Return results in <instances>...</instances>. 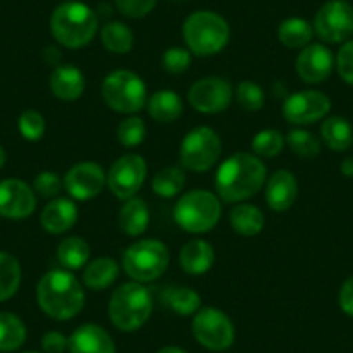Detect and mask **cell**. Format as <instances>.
Listing matches in <instances>:
<instances>
[{
    "instance_id": "cell-1",
    "label": "cell",
    "mask_w": 353,
    "mask_h": 353,
    "mask_svg": "<svg viewBox=\"0 0 353 353\" xmlns=\"http://www.w3.org/2000/svg\"><path fill=\"white\" fill-rule=\"evenodd\" d=\"M267 182V166L251 152H236L220 163L215 173V191L222 201L243 203L258 194Z\"/></svg>"
},
{
    "instance_id": "cell-2",
    "label": "cell",
    "mask_w": 353,
    "mask_h": 353,
    "mask_svg": "<svg viewBox=\"0 0 353 353\" xmlns=\"http://www.w3.org/2000/svg\"><path fill=\"white\" fill-rule=\"evenodd\" d=\"M37 303L47 317L71 321L83 310V284L70 270H49L37 284Z\"/></svg>"
},
{
    "instance_id": "cell-3",
    "label": "cell",
    "mask_w": 353,
    "mask_h": 353,
    "mask_svg": "<svg viewBox=\"0 0 353 353\" xmlns=\"http://www.w3.org/2000/svg\"><path fill=\"white\" fill-rule=\"evenodd\" d=\"M50 33L66 49L88 46L99 30V16L90 6L80 0H66L50 14Z\"/></svg>"
},
{
    "instance_id": "cell-4",
    "label": "cell",
    "mask_w": 353,
    "mask_h": 353,
    "mask_svg": "<svg viewBox=\"0 0 353 353\" xmlns=\"http://www.w3.org/2000/svg\"><path fill=\"white\" fill-rule=\"evenodd\" d=\"M182 37L189 52L198 57H210L225 49L230 40V26L216 12L196 11L185 18Z\"/></svg>"
},
{
    "instance_id": "cell-5",
    "label": "cell",
    "mask_w": 353,
    "mask_h": 353,
    "mask_svg": "<svg viewBox=\"0 0 353 353\" xmlns=\"http://www.w3.org/2000/svg\"><path fill=\"white\" fill-rule=\"evenodd\" d=\"M108 314L114 327L121 332H135L145 325L152 314V296L144 284L125 283L111 294Z\"/></svg>"
},
{
    "instance_id": "cell-6",
    "label": "cell",
    "mask_w": 353,
    "mask_h": 353,
    "mask_svg": "<svg viewBox=\"0 0 353 353\" xmlns=\"http://www.w3.org/2000/svg\"><path fill=\"white\" fill-rule=\"evenodd\" d=\"M222 216L219 196L205 189H194L179 198L173 208L176 225L189 234H205L216 227Z\"/></svg>"
},
{
    "instance_id": "cell-7",
    "label": "cell",
    "mask_w": 353,
    "mask_h": 353,
    "mask_svg": "<svg viewBox=\"0 0 353 353\" xmlns=\"http://www.w3.org/2000/svg\"><path fill=\"white\" fill-rule=\"evenodd\" d=\"M101 96L108 108L120 114H135L148 104V87L137 73L130 70H114L104 78Z\"/></svg>"
},
{
    "instance_id": "cell-8",
    "label": "cell",
    "mask_w": 353,
    "mask_h": 353,
    "mask_svg": "<svg viewBox=\"0 0 353 353\" xmlns=\"http://www.w3.org/2000/svg\"><path fill=\"white\" fill-rule=\"evenodd\" d=\"M170 251L158 239H141L125 250L121 267L135 283H152L168 269Z\"/></svg>"
},
{
    "instance_id": "cell-9",
    "label": "cell",
    "mask_w": 353,
    "mask_h": 353,
    "mask_svg": "<svg viewBox=\"0 0 353 353\" xmlns=\"http://www.w3.org/2000/svg\"><path fill=\"white\" fill-rule=\"evenodd\" d=\"M220 154H222L220 135L212 127H196L182 139L179 159L182 168L201 173L215 166Z\"/></svg>"
},
{
    "instance_id": "cell-10",
    "label": "cell",
    "mask_w": 353,
    "mask_h": 353,
    "mask_svg": "<svg viewBox=\"0 0 353 353\" xmlns=\"http://www.w3.org/2000/svg\"><path fill=\"white\" fill-rule=\"evenodd\" d=\"M192 334L203 348L225 352L234 345L236 327L229 315L216 307H201L192 319Z\"/></svg>"
},
{
    "instance_id": "cell-11",
    "label": "cell",
    "mask_w": 353,
    "mask_h": 353,
    "mask_svg": "<svg viewBox=\"0 0 353 353\" xmlns=\"http://www.w3.org/2000/svg\"><path fill=\"white\" fill-rule=\"evenodd\" d=\"M312 26L324 43H345L353 37V6L346 0H327L315 12Z\"/></svg>"
},
{
    "instance_id": "cell-12",
    "label": "cell",
    "mask_w": 353,
    "mask_h": 353,
    "mask_svg": "<svg viewBox=\"0 0 353 353\" xmlns=\"http://www.w3.org/2000/svg\"><path fill=\"white\" fill-rule=\"evenodd\" d=\"M148 179V163L137 152L120 156L108 172V188L114 198L127 201L135 198Z\"/></svg>"
},
{
    "instance_id": "cell-13",
    "label": "cell",
    "mask_w": 353,
    "mask_h": 353,
    "mask_svg": "<svg viewBox=\"0 0 353 353\" xmlns=\"http://www.w3.org/2000/svg\"><path fill=\"white\" fill-rule=\"evenodd\" d=\"M232 85L222 77H205L191 85L188 101L198 113H223L232 103Z\"/></svg>"
},
{
    "instance_id": "cell-14",
    "label": "cell",
    "mask_w": 353,
    "mask_h": 353,
    "mask_svg": "<svg viewBox=\"0 0 353 353\" xmlns=\"http://www.w3.org/2000/svg\"><path fill=\"white\" fill-rule=\"evenodd\" d=\"M331 99L321 90H301L286 97L283 117L291 125H312L327 118Z\"/></svg>"
},
{
    "instance_id": "cell-15",
    "label": "cell",
    "mask_w": 353,
    "mask_h": 353,
    "mask_svg": "<svg viewBox=\"0 0 353 353\" xmlns=\"http://www.w3.org/2000/svg\"><path fill=\"white\" fill-rule=\"evenodd\" d=\"M108 175L96 161H80L71 166L63 179L64 189L74 201H88L103 192Z\"/></svg>"
},
{
    "instance_id": "cell-16",
    "label": "cell",
    "mask_w": 353,
    "mask_h": 353,
    "mask_svg": "<svg viewBox=\"0 0 353 353\" xmlns=\"http://www.w3.org/2000/svg\"><path fill=\"white\" fill-rule=\"evenodd\" d=\"M37 210V194L32 185L19 179L0 182V216L8 220H25Z\"/></svg>"
},
{
    "instance_id": "cell-17",
    "label": "cell",
    "mask_w": 353,
    "mask_h": 353,
    "mask_svg": "<svg viewBox=\"0 0 353 353\" xmlns=\"http://www.w3.org/2000/svg\"><path fill=\"white\" fill-rule=\"evenodd\" d=\"M336 57L332 50L324 43H308L298 54L294 70L296 74L308 85L322 83L331 77L334 70Z\"/></svg>"
},
{
    "instance_id": "cell-18",
    "label": "cell",
    "mask_w": 353,
    "mask_h": 353,
    "mask_svg": "<svg viewBox=\"0 0 353 353\" xmlns=\"http://www.w3.org/2000/svg\"><path fill=\"white\" fill-rule=\"evenodd\" d=\"M298 198V181L290 170H276L265 182V201L272 212H288Z\"/></svg>"
},
{
    "instance_id": "cell-19",
    "label": "cell",
    "mask_w": 353,
    "mask_h": 353,
    "mask_svg": "<svg viewBox=\"0 0 353 353\" xmlns=\"http://www.w3.org/2000/svg\"><path fill=\"white\" fill-rule=\"evenodd\" d=\"M70 353H117V345L110 332L97 324H83L68 338Z\"/></svg>"
},
{
    "instance_id": "cell-20",
    "label": "cell",
    "mask_w": 353,
    "mask_h": 353,
    "mask_svg": "<svg viewBox=\"0 0 353 353\" xmlns=\"http://www.w3.org/2000/svg\"><path fill=\"white\" fill-rule=\"evenodd\" d=\"M78 222V206L70 198H54L43 206L40 213V223L43 230L52 236H61L74 227Z\"/></svg>"
},
{
    "instance_id": "cell-21",
    "label": "cell",
    "mask_w": 353,
    "mask_h": 353,
    "mask_svg": "<svg viewBox=\"0 0 353 353\" xmlns=\"http://www.w3.org/2000/svg\"><path fill=\"white\" fill-rule=\"evenodd\" d=\"M49 88L54 97L59 101L80 99L85 90V77L81 70H78L73 64H61L52 70L49 77Z\"/></svg>"
},
{
    "instance_id": "cell-22",
    "label": "cell",
    "mask_w": 353,
    "mask_h": 353,
    "mask_svg": "<svg viewBox=\"0 0 353 353\" xmlns=\"http://www.w3.org/2000/svg\"><path fill=\"white\" fill-rule=\"evenodd\" d=\"M179 261L185 274L189 276H203L215 263V250L205 239H192L182 246Z\"/></svg>"
},
{
    "instance_id": "cell-23",
    "label": "cell",
    "mask_w": 353,
    "mask_h": 353,
    "mask_svg": "<svg viewBox=\"0 0 353 353\" xmlns=\"http://www.w3.org/2000/svg\"><path fill=\"white\" fill-rule=\"evenodd\" d=\"M120 265L111 256H99L88 261L81 274V283L92 291H104L118 279Z\"/></svg>"
},
{
    "instance_id": "cell-24",
    "label": "cell",
    "mask_w": 353,
    "mask_h": 353,
    "mask_svg": "<svg viewBox=\"0 0 353 353\" xmlns=\"http://www.w3.org/2000/svg\"><path fill=\"white\" fill-rule=\"evenodd\" d=\"M145 108H148L149 117L158 123H173L182 117L184 103L175 90L163 88V90H156L154 94L149 96Z\"/></svg>"
},
{
    "instance_id": "cell-25",
    "label": "cell",
    "mask_w": 353,
    "mask_h": 353,
    "mask_svg": "<svg viewBox=\"0 0 353 353\" xmlns=\"http://www.w3.org/2000/svg\"><path fill=\"white\" fill-rule=\"evenodd\" d=\"M118 225L123 234L130 237H139L148 230L149 227V208L144 199L130 198L118 213Z\"/></svg>"
},
{
    "instance_id": "cell-26",
    "label": "cell",
    "mask_w": 353,
    "mask_h": 353,
    "mask_svg": "<svg viewBox=\"0 0 353 353\" xmlns=\"http://www.w3.org/2000/svg\"><path fill=\"white\" fill-rule=\"evenodd\" d=\"M161 303L172 314L189 317L201 308V296L188 286H166L161 291Z\"/></svg>"
},
{
    "instance_id": "cell-27",
    "label": "cell",
    "mask_w": 353,
    "mask_h": 353,
    "mask_svg": "<svg viewBox=\"0 0 353 353\" xmlns=\"http://www.w3.org/2000/svg\"><path fill=\"white\" fill-rule=\"evenodd\" d=\"M229 222L239 236L253 237L263 230L265 216L258 206L237 203L229 213Z\"/></svg>"
},
{
    "instance_id": "cell-28",
    "label": "cell",
    "mask_w": 353,
    "mask_h": 353,
    "mask_svg": "<svg viewBox=\"0 0 353 353\" xmlns=\"http://www.w3.org/2000/svg\"><path fill=\"white\" fill-rule=\"evenodd\" d=\"M322 142L331 151L343 152L352 148L353 144V127L346 118L327 117L324 118L321 127Z\"/></svg>"
},
{
    "instance_id": "cell-29",
    "label": "cell",
    "mask_w": 353,
    "mask_h": 353,
    "mask_svg": "<svg viewBox=\"0 0 353 353\" xmlns=\"http://www.w3.org/2000/svg\"><path fill=\"white\" fill-rule=\"evenodd\" d=\"M57 260L66 270L83 269L90 261V246L83 237L68 236L57 246Z\"/></svg>"
},
{
    "instance_id": "cell-30",
    "label": "cell",
    "mask_w": 353,
    "mask_h": 353,
    "mask_svg": "<svg viewBox=\"0 0 353 353\" xmlns=\"http://www.w3.org/2000/svg\"><path fill=\"white\" fill-rule=\"evenodd\" d=\"M314 26L303 18L284 19L277 30L279 42L288 49H303L314 39Z\"/></svg>"
},
{
    "instance_id": "cell-31",
    "label": "cell",
    "mask_w": 353,
    "mask_h": 353,
    "mask_svg": "<svg viewBox=\"0 0 353 353\" xmlns=\"http://www.w3.org/2000/svg\"><path fill=\"white\" fill-rule=\"evenodd\" d=\"M26 341V325L11 312H0V352L9 353L21 348Z\"/></svg>"
},
{
    "instance_id": "cell-32",
    "label": "cell",
    "mask_w": 353,
    "mask_h": 353,
    "mask_svg": "<svg viewBox=\"0 0 353 353\" xmlns=\"http://www.w3.org/2000/svg\"><path fill=\"white\" fill-rule=\"evenodd\" d=\"M185 185V172L182 166H165L152 176L151 188L156 196L163 199H172L181 194Z\"/></svg>"
},
{
    "instance_id": "cell-33",
    "label": "cell",
    "mask_w": 353,
    "mask_h": 353,
    "mask_svg": "<svg viewBox=\"0 0 353 353\" xmlns=\"http://www.w3.org/2000/svg\"><path fill=\"white\" fill-rule=\"evenodd\" d=\"M21 265L11 253L0 251V303L18 293L21 286Z\"/></svg>"
},
{
    "instance_id": "cell-34",
    "label": "cell",
    "mask_w": 353,
    "mask_h": 353,
    "mask_svg": "<svg viewBox=\"0 0 353 353\" xmlns=\"http://www.w3.org/2000/svg\"><path fill=\"white\" fill-rule=\"evenodd\" d=\"M101 42L113 54H128L134 47V32L121 21H108L101 28Z\"/></svg>"
},
{
    "instance_id": "cell-35",
    "label": "cell",
    "mask_w": 353,
    "mask_h": 353,
    "mask_svg": "<svg viewBox=\"0 0 353 353\" xmlns=\"http://www.w3.org/2000/svg\"><path fill=\"white\" fill-rule=\"evenodd\" d=\"M284 144H286V137L279 130L265 128L254 135L253 141H251V149L258 158H274V156L283 152Z\"/></svg>"
},
{
    "instance_id": "cell-36",
    "label": "cell",
    "mask_w": 353,
    "mask_h": 353,
    "mask_svg": "<svg viewBox=\"0 0 353 353\" xmlns=\"http://www.w3.org/2000/svg\"><path fill=\"white\" fill-rule=\"evenodd\" d=\"M286 142L291 151L300 158H315L321 152V141L303 128H293L288 132Z\"/></svg>"
},
{
    "instance_id": "cell-37",
    "label": "cell",
    "mask_w": 353,
    "mask_h": 353,
    "mask_svg": "<svg viewBox=\"0 0 353 353\" xmlns=\"http://www.w3.org/2000/svg\"><path fill=\"white\" fill-rule=\"evenodd\" d=\"M145 134H148V127H145V121L142 118L130 114L128 118H125L117 128V139L121 145L125 148H137L144 142Z\"/></svg>"
},
{
    "instance_id": "cell-38",
    "label": "cell",
    "mask_w": 353,
    "mask_h": 353,
    "mask_svg": "<svg viewBox=\"0 0 353 353\" xmlns=\"http://www.w3.org/2000/svg\"><path fill=\"white\" fill-rule=\"evenodd\" d=\"M236 101L239 104L241 110L250 111V113H254V111H260L265 104V92L263 88L258 83L250 80H244L237 85L236 88Z\"/></svg>"
},
{
    "instance_id": "cell-39",
    "label": "cell",
    "mask_w": 353,
    "mask_h": 353,
    "mask_svg": "<svg viewBox=\"0 0 353 353\" xmlns=\"http://www.w3.org/2000/svg\"><path fill=\"white\" fill-rule=\"evenodd\" d=\"M18 128L23 139L30 142H37L46 134V118L39 111L26 110L19 114Z\"/></svg>"
},
{
    "instance_id": "cell-40",
    "label": "cell",
    "mask_w": 353,
    "mask_h": 353,
    "mask_svg": "<svg viewBox=\"0 0 353 353\" xmlns=\"http://www.w3.org/2000/svg\"><path fill=\"white\" fill-rule=\"evenodd\" d=\"M191 61L192 54L189 52L188 47H170L163 54L161 66L170 74H181L188 71V68L191 66Z\"/></svg>"
},
{
    "instance_id": "cell-41",
    "label": "cell",
    "mask_w": 353,
    "mask_h": 353,
    "mask_svg": "<svg viewBox=\"0 0 353 353\" xmlns=\"http://www.w3.org/2000/svg\"><path fill=\"white\" fill-rule=\"evenodd\" d=\"M32 188L39 198L50 199V198H56V196L59 194L61 189L64 188V184H63V179H61L56 172H49V170H46V172H40L39 175L35 176Z\"/></svg>"
},
{
    "instance_id": "cell-42",
    "label": "cell",
    "mask_w": 353,
    "mask_h": 353,
    "mask_svg": "<svg viewBox=\"0 0 353 353\" xmlns=\"http://www.w3.org/2000/svg\"><path fill=\"white\" fill-rule=\"evenodd\" d=\"M158 0H114L117 11L130 19L145 18L156 8Z\"/></svg>"
},
{
    "instance_id": "cell-43",
    "label": "cell",
    "mask_w": 353,
    "mask_h": 353,
    "mask_svg": "<svg viewBox=\"0 0 353 353\" xmlns=\"http://www.w3.org/2000/svg\"><path fill=\"white\" fill-rule=\"evenodd\" d=\"M334 68L338 71L339 78L346 85H352L353 87V39L341 43L338 54H336Z\"/></svg>"
},
{
    "instance_id": "cell-44",
    "label": "cell",
    "mask_w": 353,
    "mask_h": 353,
    "mask_svg": "<svg viewBox=\"0 0 353 353\" xmlns=\"http://www.w3.org/2000/svg\"><path fill=\"white\" fill-rule=\"evenodd\" d=\"M43 353H64L68 350V338L61 331H49L42 338Z\"/></svg>"
},
{
    "instance_id": "cell-45",
    "label": "cell",
    "mask_w": 353,
    "mask_h": 353,
    "mask_svg": "<svg viewBox=\"0 0 353 353\" xmlns=\"http://www.w3.org/2000/svg\"><path fill=\"white\" fill-rule=\"evenodd\" d=\"M338 305L343 314L353 319V276H350L339 288Z\"/></svg>"
},
{
    "instance_id": "cell-46",
    "label": "cell",
    "mask_w": 353,
    "mask_h": 353,
    "mask_svg": "<svg viewBox=\"0 0 353 353\" xmlns=\"http://www.w3.org/2000/svg\"><path fill=\"white\" fill-rule=\"evenodd\" d=\"M339 172L343 173L348 179H353V156H348L341 161V166H339Z\"/></svg>"
},
{
    "instance_id": "cell-47",
    "label": "cell",
    "mask_w": 353,
    "mask_h": 353,
    "mask_svg": "<svg viewBox=\"0 0 353 353\" xmlns=\"http://www.w3.org/2000/svg\"><path fill=\"white\" fill-rule=\"evenodd\" d=\"M156 353H188L184 348H181V346H163V348H159Z\"/></svg>"
},
{
    "instance_id": "cell-48",
    "label": "cell",
    "mask_w": 353,
    "mask_h": 353,
    "mask_svg": "<svg viewBox=\"0 0 353 353\" xmlns=\"http://www.w3.org/2000/svg\"><path fill=\"white\" fill-rule=\"evenodd\" d=\"M6 159H8V154H6L4 148H2V145H0V168H4Z\"/></svg>"
},
{
    "instance_id": "cell-49",
    "label": "cell",
    "mask_w": 353,
    "mask_h": 353,
    "mask_svg": "<svg viewBox=\"0 0 353 353\" xmlns=\"http://www.w3.org/2000/svg\"><path fill=\"white\" fill-rule=\"evenodd\" d=\"M23 353H40V352H35V350H28V352H23Z\"/></svg>"
}]
</instances>
